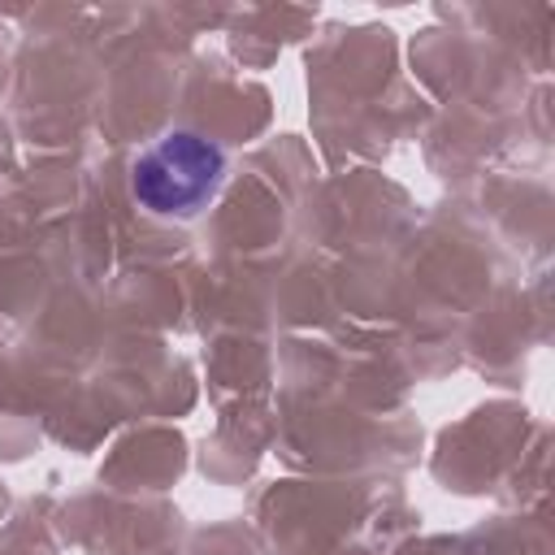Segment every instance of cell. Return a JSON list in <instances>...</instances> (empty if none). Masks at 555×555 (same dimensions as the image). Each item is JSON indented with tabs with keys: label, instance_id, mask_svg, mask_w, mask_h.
Returning <instances> with one entry per match:
<instances>
[{
	"label": "cell",
	"instance_id": "6da1fadb",
	"mask_svg": "<svg viewBox=\"0 0 555 555\" xmlns=\"http://www.w3.org/2000/svg\"><path fill=\"white\" fill-rule=\"evenodd\" d=\"M221 182H225L221 147L191 130H169L156 143H147L130 173L134 199L156 217H195L204 204H212Z\"/></svg>",
	"mask_w": 555,
	"mask_h": 555
}]
</instances>
